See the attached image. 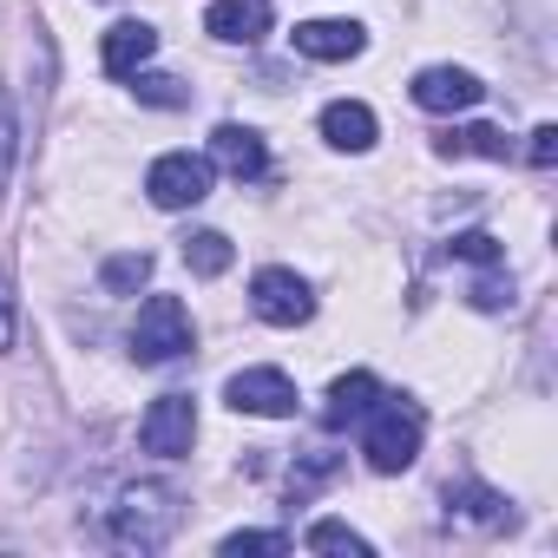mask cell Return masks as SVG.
I'll return each instance as SVG.
<instances>
[{"label": "cell", "instance_id": "cell-1", "mask_svg": "<svg viewBox=\"0 0 558 558\" xmlns=\"http://www.w3.org/2000/svg\"><path fill=\"white\" fill-rule=\"evenodd\" d=\"M421 434H427V414L414 401H375L368 408V434H362V453L375 473H408L421 460Z\"/></svg>", "mask_w": 558, "mask_h": 558}, {"label": "cell", "instance_id": "cell-9", "mask_svg": "<svg viewBox=\"0 0 558 558\" xmlns=\"http://www.w3.org/2000/svg\"><path fill=\"white\" fill-rule=\"evenodd\" d=\"M204 34L230 40V47H256L269 34V0H217V8L204 14Z\"/></svg>", "mask_w": 558, "mask_h": 558}, {"label": "cell", "instance_id": "cell-14", "mask_svg": "<svg viewBox=\"0 0 558 558\" xmlns=\"http://www.w3.org/2000/svg\"><path fill=\"white\" fill-rule=\"evenodd\" d=\"M323 138L336 151H368L375 145V112L362 99H336V106H323Z\"/></svg>", "mask_w": 558, "mask_h": 558}, {"label": "cell", "instance_id": "cell-7", "mask_svg": "<svg viewBox=\"0 0 558 558\" xmlns=\"http://www.w3.org/2000/svg\"><path fill=\"white\" fill-rule=\"evenodd\" d=\"M223 401L236 414H263V421H290L296 414V381L283 368H243L223 381Z\"/></svg>", "mask_w": 558, "mask_h": 558}, {"label": "cell", "instance_id": "cell-21", "mask_svg": "<svg viewBox=\"0 0 558 558\" xmlns=\"http://www.w3.org/2000/svg\"><path fill=\"white\" fill-rule=\"evenodd\" d=\"M447 256H460V263H506V250H499L486 230H460V236L447 243Z\"/></svg>", "mask_w": 558, "mask_h": 558}, {"label": "cell", "instance_id": "cell-26", "mask_svg": "<svg viewBox=\"0 0 558 558\" xmlns=\"http://www.w3.org/2000/svg\"><path fill=\"white\" fill-rule=\"evenodd\" d=\"M14 349V290H8V276H0V355Z\"/></svg>", "mask_w": 558, "mask_h": 558}, {"label": "cell", "instance_id": "cell-11", "mask_svg": "<svg viewBox=\"0 0 558 558\" xmlns=\"http://www.w3.org/2000/svg\"><path fill=\"white\" fill-rule=\"evenodd\" d=\"M210 165H223L230 178H263L269 171V151H263V132H250V125H217L210 132Z\"/></svg>", "mask_w": 558, "mask_h": 558}, {"label": "cell", "instance_id": "cell-25", "mask_svg": "<svg viewBox=\"0 0 558 558\" xmlns=\"http://www.w3.org/2000/svg\"><path fill=\"white\" fill-rule=\"evenodd\" d=\"M525 158H532V171H551V165H558V125H538Z\"/></svg>", "mask_w": 558, "mask_h": 558}, {"label": "cell", "instance_id": "cell-20", "mask_svg": "<svg viewBox=\"0 0 558 558\" xmlns=\"http://www.w3.org/2000/svg\"><path fill=\"white\" fill-rule=\"evenodd\" d=\"M310 551H349V558H368V538L349 532L342 519H323V525H310Z\"/></svg>", "mask_w": 558, "mask_h": 558}, {"label": "cell", "instance_id": "cell-8", "mask_svg": "<svg viewBox=\"0 0 558 558\" xmlns=\"http://www.w3.org/2000/svg\"><path fill=\"white\" fill-rule=\"evenodd\" d=\"M408 93H414V106H421V112H473L486 86H480L466 66H427V73H414V86H408Z\"/></svg>", "mask_w": 558, "mask_h": 558}, {"label": "cell", "instance_id": "cell-24", "mask_svg": "<svg viewBox=\"0 0 558 558\" xmlns=\"http://www.w3.org/2000/svg\"><path fill=\"white\" fill-rule=\"evenodd\" d=\"M14 151H21V125H14L8 93H0V184H8V171H14Z\"/></svg>", "mask_w": 558, "mask_h": 558}, {"label": "cell", "instance_id": "cell-12", "mask_svg": "<svg viewBox=\"0 0 558 558\" xmlns=\"http://www.w3.org/2000/svg\"><path fill=\"white\" fill-rule=\"evenodd\" d=\"M381 401V381L368 375V368H355V375H336V388H329V408H323V427L329 434H342V427H355V421H368V408Z\"/></svg>", "mask_w": 558, "mask_h": 558}, {"label": "cell", "instance_id": "cell-22", "mask_svg": "<svg viewBox=\"0 0 558 558\" xmlns=\"http://www.w3.org/2000/svg\"><path fill=\"white\" fill-rule=\"evenodd\" d=\"M132 80H138V99H145V106H184V99H191L171 73H132Z\"/></svg>", "mask_w": 558, "mask_h": 558}, {"label": "cell", "instance_id": "cell-3", "mask_svg": "<svg viewBox=\"0 0 558 558\" xmlns=\"http://www.w3.org/2000/svg\"><path fill=\"white\" fill-rule=\"evenodd\" d=\"M191 342H197V329H191V310H184L178 296H151V303L138 310V323H132V355H138L145 368L191 355Z\"/></svg>", "mask_w": 558, "mask_h": 558}, {"label": "cell", "instance_id": "cell-5", "mask_svg": "<svg viewBox=\"0 0 558 558\" xmlns=\"http://www.w3.org/2000/svg\"><path fill=\"white\" fill-rule=\"evenodd\" d=\"M250 310H256V323H269V329H296V323L316 316V296H310V283H303L296 269H256Z\"/></svg>", "mask_w": 558, "mask_h": 558}, {"label": "cell", "instance_id": "cell-17", "mask_svg": "<svg viewBox=\"0 0 558 558\" xmlns=\"http://www.w3.org/2000/svg\"><path fill=\"white\" fill-rule=\"evenodd\" d=\"M184 263H191V276H223L236 263V250H230L223 230H191L184 236Z\"/></svg>", "mask_w": 558, "mask_h": 558}, {"label": "cell", "instance_id": "cell-4", "mask_svg": "<svg viewBox=\"0 0 558 558\" xmlns=\"http://www.w3.org/2000/svg\"><path fill=\"white\" fill-rule=\"evenodd\" d=\"M210 178H217L210 158H197V151H165V158L145 171V191H151L158 210H191V204L210 197Z\"/></svg>", "mask_w": 558, "mask_h": 558}, {"label": "cell", "instance_id": "cell-15", "mask_svg": "<svg viewBox=\"0 0 558 558\" xmlns=\"http://www.w3.org/2000/svg\"><path fill=\"white\" fill-rule=\"evenodd\" d=\"M434 151H440V158H506L512 138H506L499 125H447V132L434 138Z\"/></svg>", "mask_w": 558, "mask_h": 558}, {"label": "cell", "instance_id": "cell-23", "mask_svg": "<svg viewBox=\"0 0 558 558\" xmlns=\"http://www.w3.org/2000/svg\"><path fill=\"white\" fill-rule=\"evenodd\" d=\"M223 551L230 558H243V551H290V532H230Z\"/></svg>", "mask_w": 558, "mask_h": 558}, {"label": "cell", "instance_id": "cell-18", "mask_svg": "<svg viewBox=\"0 0 558 558\" xmlns=\"http://www.w3.org/2000/svg\"><path fill=\"white\" fill-rule=\"evenodd\" d=\"M99 283H106V296H132L138 283H151V256H145V250H125V256H112V263L99 269Z\"/></svg>", "mask_w": 558, "mask_h": 558}, {"label": "cell", "instance_id": "cell-13", "mask_svg": "<svg viewBox=\"0 0 558 558\" xmlns=\"http://www.w3.org/2000/svg\"><path fill=\"white\" fill-rule=\"evenodd\" d=\"M368 47V27H355V21H303L296 27V53H310V60H355Z\"/></svg>", "mask_w": 558, "mask_h": 558}, {"label": "cell", "instance_id": "cell-10", "mask_svg": "<svg viewBox=\"0 0 558 558\" xmlns=\"http://www.w3.org/2000/svg\"><path fill=\"white\" fill-rule=\"evenodd\" d=\"M158 53V34L145 27V21H119L106 40H99V66L112 73V80H132V73H145V60Z\"/></svg>", "mask_w": 558, "mask_h": 558}, {"label": "cell", "instance_id": "cell-6", "mask_svg": "<svg viewBox=\"0 0 558 558\" xmlns=\"http://www.w3.org/2000/svg\"><path fill=\"white\" fill-rule=\"evenodd\" d=\"M197 440V401L191 395H158L138 421V447L158 453V460H184Z\"/></svg>", "mask_w": 558, "mask_h": 558}, {"label": "cell", "instance_id": "cell-2", "mask_svg": "<svg viewBox=\"0 0 558 558\" xmlns=\"http://www.w3.org/2000/svg\"><path fill=\"white\" fill-rule=\"evenodd\" d=\"M178 519H184V506H178L171 486H125L119 506H112V538L132 545V551H158L178 532Z\"/></svg>", "mask_w": 558, "mask_h": 558}, {"label": "cell", "instance_id": "cell-19", "mask_svg": "<svg viewBox=\"0 0 558 558\" xmlns=\"http://www.w3.org/2000/svg\"><path fill=\"white\" fill-rule=\"evenodd\" d=\"M342 473V453H316V460H296L290 466V499H310L323 480H336Z\"/></svg>", "mask_w": 558, "mask_h": 558}, {"label": "cell", "instance_id": "cell-16", "mask_svg": "<svg viewBox=\"0 0 558 558\" xmlns=\"http://www.w3.org/2000/svg\"><path fill=\"white\" fill-rule=\"evenodd\" d=\"M447 512L466 519V525H486V532L506 525V499H499L493 486H473V480H466V486H447Z\"/></svg>", "mask_w": 558, "mask_h": 558}]
</instances>
